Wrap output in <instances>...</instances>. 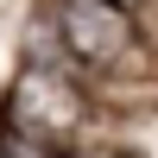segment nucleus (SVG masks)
<instances>
[{
	"mask_svg": "<svg viewBox=\"0 0 158 158\" xmlns=\"http://www.w3.org/2000/svg\"><path fill=\"white\" fill-rule=\"evenodd\" d=\"M6 127L19 146L32 152H63L76 139V127H82V95H76V82L63 70H51V63H25V76L13 82L6 95Z\"/></svg>",
	"mask_w": 158,
	"mask_h": 158,
	"instance_id": "1",
	"label": "nucleus"
},
{
	"mask_svg": "<svg viewBox=\"0 0 158 158\" xmlns=\"http://www.w3.org/2000/svg\"><path fill=\"white\" fill-rule=\"evenodd\" d=\"M127 13L114 0H57V38L76 63H114L127 51Z\"/></svg>",
	"mask_w": 158,
	"mask_h": 158,
	"instance_id": "2",
	"label": "nucleus"
},
{
	"mask_svg": "<svg viewBox=\"0 0 158 158\" xmlns=\"http://www.w3.org/2000/svg\"><path fill=\"white\" fill-rule=\"evenodd\" d=\"M114 6H120V0H114Z\"/></svg>",
	"mask_w": 158,
	"mask_h": 158,
	"instance_id": "3",
	"label": "nucleus"
}]
</instances>
